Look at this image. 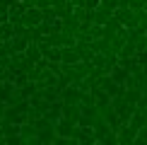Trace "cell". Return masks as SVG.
Returning <instances> with one entry per match:
<instances>
[{
  "label": "cell",
  "mask_w": 147,
  "mask_h": 145,
  "mask_svg": "<svg viewBox=\"0 0 147 145\" xmlns=\"http://www.w3.org/2000/svg\"><path fill=\"white\" fill-rule=\"evenodd\" d=\"M34 128H36V136H39L41 143H53L56 140V123L46 116H39L36 121H32Z\"/></svg>",
  "instance_id": "6da1fadb"
},
{
  "label": "cell",
  "mask_w": 147,
  "mask_h": 145,
  "mask_svg": "<svg viewBox=\"0 0 147 145\" xmlns=\"http://www.w3.org/2000/svg\"><path fill=\"white\" fill-rule=\"evenodd\" d=\"M41 22H44V10H39L36 5L24 7V15H22V24L24 27H39Z\"/></svg>",
  "instance_id": "7a4b0ae2"
},
{
  "label": "cell",
  "mask_w": 147,
  "mask_h": 145,
  "mask_svg": "<svg viewBox=\"0 0 147 145\" xmlns=\"http://www.w3.org/2000/svg\"><path fill=\"white\" fill-rule=\"evenodd\" d=\"M111 17H113V10L104 7V5H99V7L92 10V22H94V24H106Z\"/></svg>",
  "instance_id": "30bf717a"
},
{
  "label": "cell",
  "mask_w": 147,
  "mask_h": 145,
  "mask_svg": "<svg viewBox=\"0 0 147 145\" xmlns=\"http://www.w3.org/2000/svg\"><path fill=\"white\" fill-rule=\"evenodd\" d=\"M3 12H7V7H5V5H0V15H3Z\"/></svg>",
  "instance_id": "ac0fdd59"
},
{
  "label": "cell",
  "mask_w": 147,
  "mask_h": 145,
  "mask_svg": "<svg viewBox=\"0 0 147 145\" xmlns=\"http://www.w3.org/2000/svg\"><path fill=\"white\" fill-rule=\"evenodd\" d=\"M63 116L77 123L80 116H82V106H80V104H65V102H63Z\"/></svg>",
  "instance_id": "8fae6325"
},
{
  "label": "cell",
  "mask_w": 147,
  "mask_h": 145,
  "mask_svg": "<svg viewBox=\"0 0 147 145\" xmlns=\"http://www.w3.org/2000/svg\"><path fill=\"white\" fill-rule=\"evenodd\" d=\"M128 123L133 126V128H142V126L147 123V106L142 104H135V109H133V114H130V119H128Z\"/></svg>",
  "instance_id": "3957f363"
},
{
  "label": "cell",
  "mask_w": 147,
  "mask_h": 145,
  "mask_svg": "<svg viewBox=\"0 0 147 145\" xmlns=\"http://www.w3.org/2000/svg\"><path fill=\"white\" fill-rule=\"evenodd\" d=\"M84 7H87V10H94V7H99V0H84Z\"/></svg>",
  "instance_id": "e0dca14e"
},
{
  "label": "cell",
  "mask_w": 147,
  "mask_h": 145,
  "mask_svg": "<svg viewBox=\"0 0 147 145\" xmlns=\"http://www.w3.org/2000/svg\"><path fill=\"white\" fill-rule=\"evenodd\" d=\"M145 10H147V5H145Z\"/></svg>",
  "instance_id": "ffe728a7"
},
{
  "label": "cell",
  "mask_w": 147,
  "mask_h": 145,
  "mask_svg": "<svg viewBox=\"0 0 147 145\" xmlns=\"http://www.w3.org/2000/svg\"><path fill=\"white\" fill-rule=\"evenodd\" d=\"M82 60V56H80V48L77 46H60V63H70L75 65Z\"/></svg>",
  "instance_id": "52a82bcc"
},
{
  "label": "cell",
  "mask_w": 147,
  "mask_h": 145,
  "mask_svg": "<svg viewBox=\"0 0 147 145\" xmlns=\"http://www.w3.org/2000/svg\"><path fill=\"white\" fill-rule=\"evenodd\" d=\"M36 7L39 10H48L51 7V0H36Z\"/></svg>",
  "instance_id": "2e32d148"
},
{
  "label": "cell",
  "mask_w": 147,
  "mask_h": 145,
  "mask_svg": "<svg viewBox=\"0 0 147 145\" xmlns=\"http://www.w3.org/2000/svg\"><path fill=\"white\" fill-rule=\"evenodd\" d=\"M0 143H3V133H0Z\"/></svg>",
  "instance_id": "d6986e66"
},
{
  "label": "cell",
  "mask_w": 147,
  "mask_h": 145,
  "mask_svg": "<svg viewBox=\"0 0 147 145\" xmlns=\"http://www.w3.org/2000/svg\"><path fill=\"white\" fill-rule=\"evenodd\" d=\"M72 138H75V143H96V133L89 126H75Z\"/></svg>",
  "instance_id": "8992f818"
},
{
  "label": "cell",
  "mask_w": 147,
  "mask_h": 145,
  "mask_svg": "<svg viewBox=\"0 0 147 145\" xmlns=\"http://www.w3.org/2000/svg\"><path fill=\"white\" fill-rule=\"evenodd\" d=\"M135 133H138V131L133 128L130 123H123L116 136H118V143H121V145H130V143H135Z\"/></svg>",
  "instance_id": "9c48e42d"
},
{
  "label": "cell",
  "mask_w": 147,
  "mask_h": 145,
  "mask_svg": "<svg viewBox=\"0 0 147 145\" xmlns=\"http://www.w3.org/2000/svg\"><path fill=\"white\" fill-rule=\"evenodd\" d=\"M99 5H104V7H109V10H116L118 7V0H99Z\"/></svg>",
  "instance_id": "9a60e30c"
},
{
  "label": "cell",
  "mask_w": 147,
  "mask_h": 145,
  "mask_svg": "<svg viewBox=\"0 0 147 145\" xmlns=\"http://www.w3.org/2000/svg\"><path fill=\"white\" fill-rule=\"evenodd\" d=\"M75 121H70V119H65V116H60L56 121V136L58 138H72V133H75Z\"/></svg>",
  "instance_id": "277c9868"
},
{
  "label": "cell",
  "mask_w": 147,
  "mask_h": 145,
  "mask_svg": "<svg viewBox=\"0 0 147 145\" xmlns=\"http://www.w3.org/2000/svg\"><path fill=\"white\" fill-rule=\"evenodd\" d=\"M80 97H82V89L77 85H68L60 92V102H65V104H80Z\"/></svg>",
  "instance_id": "ba28073f"
},
{
  "label": "cell",
  "mask_w": 147,
  "mask_h": 145,
  "mask_svg": "<svg viewBox=\"0 0 147 145\" xmlns=\"http://www.w3.org/2000/svg\"><path fill=\"white\" fill-rule=\"evenodd\" d=\"M125 3H128V7H130V10H145L147 0H125Z\"/></svg>",
  "instance_id": "5bb4252c"
},
{
  "label": "cell",
  "mask_w": 147,
  "mask_h": 145,
  "mask_svg": "<svg viewBox=\"0 0 147 145\" xmlns=\"http://www.w3.org/2000/svg\"><path fill=\"white\" fill-rule=\"evenodd\" d=\"M0 36H3V39H12V36H15V24H12L10 20L0 24Z\"/></svg>",
  "instance_id": "4fadbf2b"
},
{
  "label": "cell",
  "mask_w": 147,
  "mask_h": 145,
  "mask_svg": "<svg viewBox=\"0 0 147 145\" xmlns=\"http://www.w3.org/2000/svg\"><path fill=\"white\" fill-rule=\"evenodd\" d=\"M24 56H27L29 60H34V63L44 58V56H41V46H39V41H29V46L24 48Z\"/></svg>",
  "instance_id": "7c38bea8"
},
{
  "label": "cell",
  "mask_w": 147,
  "mask_h": 145,
  "mask_svg": "<svg viewBox=\"0 0 147 145\" xmlns=\"http://www.w3.org/2000/svg\"><path fill=\"white\" fill-rule=\"evenodd\" d=\"M3 119L12 121V123H17V126H22L24 121H27V111H22V109L15 106V104H5V116Z\"/></svg>",
  "instance_id": "5b68a950"
}]
</instances>
